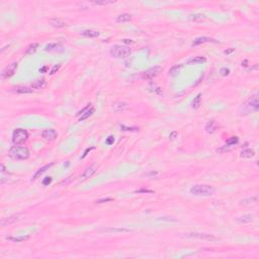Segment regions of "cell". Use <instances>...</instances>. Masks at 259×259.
<instances>
[{
  "instance_id": "37",
  "label": "cell",
  "mask_w": 259,
  "mask_h": 259,
  "mask_svg": "<svg viewBox=\"0 0 259 259\" xmlns=\"http://www.w3.org/2000/svg\"><path fill=\"white\" fill-rule=\"evenodd\" d=\"M113 143H115V137H113V136H109V137L106 139V141H105V144L108 145V146H109V145H113Z\"/></svg>"
},
{
  "instance_id": "11",
  "label": "cell",
  "mask_w": 259,
  "mask_h": 259,
  "mask_svg": "<svg viewBox=\"0 0 259 259\" xmlns=\"http://www.w3.org/2000/svg\"><path fill=\"white\" fill-rule=\"evenodd\" d=\"M128 108H129V104L124 101H116L113 105V109L115 113H122V111L127 110Z\"/></svg>"
},
{
  "instance_id": "32",
  "label": "cell",
  "mask_w": 259,
  "mask_h": 259,
  "mask_svg": "<svg viewBox=\"0 0 259 259\" xmlns=\"http://www.w3.org/2000/svg\"><path fill=\"white\" fill-rule=\"evenodd\" d=\"M121 130L122 131H126V132H139V131H140V129L137 128V127H131V128H129V127L124 126V125H121Z\"/></svg>"
},
{
  "instance_id": "39",
  "label": "cell",
  "mask_w": 259,
  "mask_h": 259,
  "mask_svg": "<svg viewBox=\"0 0 259 259\" xmlns=\"http://www.w3.org/2000/svg\"><path fill=\"white\" fill-rule=\"evenodd\" d=\"M220 73H221L222 76H227V75H229L230 70H229V69H227V68H222L221 71H220Z\"/></svg>"
},
{
  "instance_id": "33",
  "label": "cell",
  "mask_w": 259,
  "mask_h": 259,
  "mask_svg": "<svg viewBox=\"0 0 259 259\" xmlns=\"http://www.w3.org/2000/svg\"><path fill=\"white\" fill-rule=\"evenodd\" d=\"M238 142H239V139L237 137H232V138H230L229 140H227L226 145H228V146H230V147H234Z\"/></svg>"
},
{
  "instance_id": "34",
  "label": "cell",
  "mask_w": 259,
  "mask_h": 259,
  "mask_svg": "<svg viewBox=\"0 0 259 259\" xmlns=\"http://www.w3.org/2000/svg\"><path fill=\"white\" fill-rule=\"evenodd\" d=\"M91 3L94 4V5H106V4L115 3V1H113V0H108V1H106V0H103V1H93V2H91Z\"/></svg>"
},
{
  "instance_id": "13",
  "label": "cell",
  "mask_w": 259,
  "mask_h": 259,
  "mask_svg": "<svg viewBox=\"0 0 259 259\" xmlns=\"http://www.w3.org/2000/svg\"><path fill=\"white\" fill-rule=\"evenodd\" d=\"M20 217H21V214H16V215L11 216V217H9V218L3 219V220L1 221V223H0V226L4 227V226H6V225L13 224V223H15L16 221H18Z\"/></svg>"
},
{
  "instance_id": "8",
  "label": "cell",
  "mask_w": 259,
  "mask_h": 259,
  "mask_svg": "<svg viewBox=\"0 0 259 259\" xmlns=\"http://www.w3.org/2000/svg\"><path fill=\"white\" fill-rule=\"evenodd\" d=\"M247 105V107L249 108V110H254V111H257L259 109V101H258V94L256 93L254 94L251 98L249 99V101L247 103H245Z\"/></svg>"
},
{
  "instance_id": "42",
  "label": "cell",
  "mask_w": 259,
  "mask_h": 259,
  "mask_svg": "<svg viewBox=\"0 0 259 259\" xmlns=\"http://www.w3.org/2000/svg\"><path fill=\"white\" fill-rule=\"evenodd\" d=\"M176 137H177V132H172L170 134V136H169V139H170V140H174Z\"/></svg>"
},
{
  "instance_id": "14",
  "label": "cell",
  "mask_w": 259,
  "mask_h": 259,
  "mask_svg": "<svg viewBox=\"0 0 259 259\" xmlns=\"http://www.w3.org/2000/svg\"><path fill=\"white\" fill-rule=\"evenodd\" d=\"M102 233H130L132 232V230L130 229H126V228H115V227H109V228H105V229L101 230Z\"/></svg>"
},
{
  "instance_id": "25",
  "label": "cell",
  "mask_w": 259,
  "mask_h": 259,
  "mask_svg": "<svg viewBox=\"0 0 259 259\" xmlns=\"http://www.w3.org/2000/svg\"><path fill=\"white\" fill-rule=\"evenodd\" d=\"M39 48V44L38 43H33L32 45H29V47L26 48V52H24V54L26 55H32L33 53L37 52V50Z\"/></svg>"
},
{
  "instance_id": "27",
  "label": "cell",
  "mask_w": 259,
  "mask_h": 259,
  "mask_svg": "<svg viewBox=\"0 0 259 259\" xmlns=\"http://www.w3.org/2000/svg\"><path fill=\"white\" fill-rule=\"evenodd\" d=\"M131 19H132V16H131L130 14H127V13H122V14L119 15L118 17H116V22H127V21H130Z\"/></svg>"
},
{
  "instance_id": "47",
  "label": "cell",
  "mask_w": 259,
  "mask_h": 259,
  "mask_svg": "<svg viewBox=\"0 0 259 259\" xmlns=\"http://www.w3.org/2000/svg\"><path fill=\"white\" fill-rule=\"evenodd\" d=\"M247 64H248V60H245L244 62H242V66L247 67V66H248V65H247Z\"/></svg>"
},
{
  "instance_id": "48",
  "label": "cell",
  "mask_w": 259,
  "mask_h": 259,
  "mask_svg": "<svg viewBox=\"0 0 259 259\" xmlns=\"http://www.w3.org/2000/svg\"><path fill=\"white\" fill-rule=\"evenodd\" d=\"M5 170H6V169H5V166L3 165V164H1V172L2 173H4Z\"/></svg>"
},
{
  "instance_id": "20",
  "label": "cell",
  "mask_w": 259,
  "mask_h": 259,
  "mask_svg": "<svg viewBox=\"0 0 259 259\" xmlns=\"http://www.w3.org/2000/svg\"><path fill=\"white\" fill-rule=\"evenodd\" d=\"M55 163H51V164H48V165H46V166H44V167H42V168H40L39 169V170L35 172V174L33 175V177H32V180H35L37 179V178H39L41 176L42 174L43 173H45V172H46L47 170H48L49 168H51V167L54 165Z\"/></svg>"
},
{
  "instance_id": "18",
  "label": "cell",
  "mask_w": 259,
  "mask_h": 259,
  "mask_svg": "<svg viewBox=\"0 0 259 259\" xmlns=\"http://www.w3.org/2000/svg\"><path fill=\"white\" fill-rule=\"evenodd\" d=\"M80 35L86 38H96V37H99L100 32H97V30H93V29H86L80 32Z\"/></svg>"
},
{
  "instance_id": "21",
  "label": "cell",
  "mask_w": 259,
  "mask_h": 259,
  "mask_svg": "<svg viewBox=\"0 0 259 259\" xmlns=\"http://www.w3.org/2000/svg\"><path fill=\"white\" fill-rule=\"evenodd\" d=\"M207 62V58L204 57V56H197V57H193L191 58L190 60L187 61L188 64H202V63H205Z\"/></svg>"
},
{
  "instance_id": "16",
  "label": "cell",
  "mask_w": 259,
  "mask_h": 259,
  "mask_svg": "<svg viewBox=\"0 0 259 259\" xmlns=\"http://www.w3.org/2000/svg\"><path fill=\"white\" fill-rule=\"evenodd\" d=\"M95 171H96V167L95 166H89V167H87V168L85 169L84 172L82 173L81 178H82V179H86V178L91 177L94 173H95Z\"/></svg>"
},
{
  "instance_id": "5",
  "label": "cell",
  "mask_w": 259,
  "mask_h": 259,
  "mask_svg": "<svg viewBox=\"0 0 259 259\" xmlns=\"http://www.w3.org/2000/svg\"><path fill=\"white\" fill-rule=\"evenodd\" d=\"M186 237L189 238H196L200 239V240L205 241H210V242H217L219 241V239L215 237L214 235H210V234H204V233H187L185 234Z\"/></svg>"
},
{
  "instance_id": "36",
  "label": "cell",
  "mask_w": 259,
  "mask_h": 259,
  "mask_svg": "<svg viewBox=\"0 0 259 259\" xmlns=\"http://www.w3.org/2000/svg\"><path fill=\"white\" fill-rule=\"evenodd\" d=\"M111 200H113V199H111V197H106V199H101L96 200V204H104V202H111Z\"/></svg>"
},
{
  "instance_id": "10",
  "label": "cell",
  "mask_w": 259,
  "mask_h": 259,
  "mask_svg": "<svg viewBox=\"0 0 259 259\" xmlns=\"http://www.w3.org/2000/svg\"><path fill=\"white\" fill-rule=\"evenodd\" d=\"M42 137L47 141H54L58 137V134L54 129H48L42 132Z\"/></svg>"
},
{
  "instance_id": "40",
  "label": "cell",
  "mask_w": 259,
  "mask_h": 259,
  "mask_svg": "<svg viewBox=\"0 0 259 259\" xmlns=\"http://www.w3.org/2000/svg\"><path fill=\"white\" fill-rule=\"evenodd\" d=\"M52 177H46L45 178V179L43 180V184L44 185H49V184H51V182H52Z\"/></svg>"
},
{
  "instance_id": "46",
  "label": "cell",
  "mask_w": 259,
  "mask_h": 259,
  "mask_svg": "<svg viewBox=\"0 0 259 259\" xmlns=\"http://www.w3.org/2000/svg\"><path fill=\"white\" fill-rule=\"evenodd\" d=\"M122 42H124V43H127V44H133L132 40H126V39H125V40H122Z\"/></svg>"
},
{
  "instance_id": "45",
  "label": "cell",
  "mask_w": 259,
  "mask_h": 259,
  "mask_svg": "<svg viewBox=\"0 0 259 259\" xmlns=\"http://www.w3.org/2000/svg\"><path fill=\"white\" fill-rule=\"evenodd\" d=\"M93 149H94V148H93V147H92V148H90V149H87V150H86V151H85V153H84V155H83V158H84V157H85V156H86V155H87V153H88V152H90V151H91V150H93Z\"/></svg>"
},
{
  "instance_id": "15",
  "label": "cell",
  "mask_w": 259,
  "mask_h": 259,
  "mask_svg": "<svg viewBox=\"0 0 259 259\" xmlns=\"http://www.w3.org/2000/svg\"><path fill=\"white\" fill-rule=\"evenodd\" d=\"M205 132L208 133V134H213L215 133L217 130L219 129V125L217 124L216 121H214V119H211V121H210L208 122L207 125H205Z\"/></svg>"
},
{
  "instance_id": "43",
  "label": "cell",
  "mask_w": 259,
  "mask_h": 259,
  "mask_svg": "<svg viewBox=\"0 0 259 259\" xmlns=\"http://www.w3.org/2000/svg\"><path fill=\"white\" fill-rule=\"evenodd\" d=\"M233 52H235V49L231 48L230 50H226V51L224 52V54H225V55H229V54H231V53H233Z\"/></svg>"
},
{
  "instance_id": "44",
  "label": "cell",
  "mask_w": 259,
  "mask_h": 259,
  "mask_svg": "<svg viewBox=\"0 0 259 259\" xmlns=\"http://www.w3.org/2000/svg\"><path fill=\"white\" fill-rule=\"evenodd\" d=\"M158 174V172H150V173H147V174H145L144 176H155V175H157Z\"/></svg>"
},
{
  "instance_id": "22",
  "label": "cell",
  "mask_w": 259,
  "mask_h": 259,
  "mask_svg": "<svg viewBox=\"0 0 259 259\" xmlns=\"http://www.w3.org/2000/svg\"><path fill=\"white\" fill-rule=\"evenodd\" d=\"M29 236L26 235V236H18V237H12V236H11V237H7L6 239L11 242H14V243H20V242L29 240Z\"/></svg>"
},
{
  "instance_id": "7",
  "label": "cell",
  "mask_w": 259,
  "mask_h": 259,
  "mask_svg": "<svg viewBox=\"0 0 259 259\" xmlns=\"http://www.w3.org/2000/svg\"><path fill=\"white\" fill-rule=\"evenodd\" d=\"M16 69H17V63H16V62L11 63L10 65H8L7 67H5V69L2 71L1 78H2V79H7V78L13 76L14 73H15V71H16Z\"/></svg>"
},
{
  "instance_id": "4",
  "label": "cell",
  "mask_w": 259,
  "mask_h": 259,
  "mask_svg": "<svg viewBox=\"0 0 259 259\" xmlns=\"http://www.w3.org/2000/svg\"><path fill=\"white\" fill-rule=\"evenodd\" d=\"M29 139V133L23 129H16L12 133V142L15 145L24 144Z\"/></svg>"
},
{
  "instance_id": "6",
  "label": "cell",
  "mask_w": 259,
  "mask_h": 259,
  "mask_svg": "<svg viewBox=\"0 0 259 259\" xmlns=\"http://www.w3.org/2000/svg\"><path fill=\"white\" fill-rule=\"evenodd\" d=\"M161 71H162V68H161V67L159 66L153 67V68H150L149 70L143 72L141 75V78L142 79H146V80L153 79V78L156 77L157 75H159V73H161Z\"/></svg>"
},
{
  "instance_id": "12",
  "label": "cell",
  "mask_w": 259,
  "mask_h": 259,
  "mask_svg": "<svg viewBox=\"0 0 259 259\" xmlns=\"http://www.w3.org/2000/svg\"><path fill=\"white\" fill-rule=\"evenodd\" d=\"M205 43H218V41L214 40V39H211V38H208V37H199V38H196V40L193 41V47H196V46H199V45L205 44Z\"/></svg>"
},
{
  "instance_id": "3",
  "label": "cell",
  "mask_w": 259,
  "mask_h": 259,
  "mask_svg": "<svg viewBox=\"0 0 259 259\" xmlns=\"http://www.w3.org/2000/svg\"><path fill=\"white\" fill-rule=\"evenodd\" d=\"M9 156L15 160H26L29 157V151L26 147L14 146L9 150Z\"/></svg>"
},
{
  "instance_id": "24",
  "label": "cell",
  "mask_w": 259,
  "mask_h": 259,
  "mask_svg": "<svg viewBox=\"0 0 259 259\" xmlns=\"http://www.w3.org/2000/svg\"><path fill=\"white\" fill-rule=\"evenodd\" d=\"M255 202H257V196H250V197H247V199H242L240 202V204L243 205H250L252 204H255Z\"/></svg>"
},
{
  "instance_id": "1",
  "label": "cell",
  "mask_w": 259,
  "mask_h": 259,
  "mask_svg": "<svg viewBox=\"0 0 259 259\" xmlns=\"http://www.w3.org/2000/svg\"><path fill=\"white\" fill-rule=\"evenodd\" d=\"M131 49L129 47L121 46V45H115L109 50V54L113 58L116 59H126L131 55Z\"/></svg>"
},
{
  "instance_id": "26",
  "label": "cell",
  "mask_w": 259,
  "mask_h": 259,
  "mask_svg": "<svg viewBox=\"0 0 259 259\" xmlns=\"http://www.w3.org/2000/svg\"><path fill=\"white\" fill-rule=\"evenodd\" d=\"M255 156L254 150L252 149H245L241 152V157L242 158H252Z\"/></svg>"
},
{
  "instance_id": "31",
  "label": "cell",
  "mask_w": 259,
  "mask_h": 259,
  "mask_svg": "<svg viewBox=\"0 0 259 259\" xmlns=\"http://www.w3.org/2000/svg\"><path fill=\"white\" fill-rule=\"evenodd\" d=\"M182 67H183V65H175V66H173L170 69V70H169V75H171V76H175V75H176L178 72H179V70L182 68Z\"/></svg>"
},
{
  "instance_id": "2",
  "label": "cell",
  "mask_w": 259,
  "mask_h": 259,
  "mask_svg": "<svg viewBox=\"0 0 259 259\" xmlns=\"http://www.w3.org/2000/svg\"><path fill=\"white\" fill-rule=\"evenodd\" d=\"M190 193L193 194V196H210L215 193V188L210 185L197 184L191 186Z\"/></svg>"
},
{
  "instance_id": "23",
  "label": "cell",
  "mask_w": 259,
  "mask_h": 259,
  "mask_svg": "<svg viewBox=\"0 0 259 259\" xmlns=\"http://www.w3.org/2000/svg\"><path fill=\"white\" fill-rule=\"evenodd\" d=\"M94 111H95V109H94V107H89L87 110L84 111V113H82L81 116L79 118V122H83L84 119H88L89 116H91L94 113Z\"/></svg>"
},
{
  "instance_id": "19",
  "label": "cell",
  "mask_w": 259,
  "mask_h": 259,
  "mask_svg": "<svg viewBox=\"0 0 259 259\" xmlns=\"http://www.w3.org/2000/svg\"><path fill=\"white\" fill-rule=\"evenodd\" d=\"M46 84H47L46 79L42 78V79H38V80H35V82L32 83V89H38V90H40V89H43L45 86H46Z\"/></svg>"
},
{
  "instance_id": "29",
  "label": "cell",
  "mask_w": 259,
  "mask_h": 259,
  "mask_svg": "<svg viewBox=\"0 0 259 259\" xmlns=\"http://www.w3.org/2000/svg\"><path fill=\"white\" fill-rule=\"evenodd\" d=\"M253 220V216L252 215H244L242 217H239L237 219V221L241 224H245V223H250Z\"/></svg>"
},
{
  "instance_id": "49",
  "label": "cell",
  "mask_w": 259,
  "mask_h": 259,
  "mask_svg": "<svg viewBox=\"0 0 259 259\" xmlns=\"http://www.w3.org/2000/svg\"><path fill=\"white\" fill-rule=\"evenodd\" d=\"M47 69H48V67H44L43 69H41V70H40V72H45V71L47 70Z\"/></svg>"
},
{
  "instance_id": "41",
  "label": "cell",
  "mask_w": 259,
  "mask_h": 259,
  "mask_svg": "<svg viewBox=\"0 0 259 259\" xmlns=\"http://www.w3.org/2000/svg\"><path fill=\"white\" fill-rule=\"evenodd\" d=\"M136 193H153V191L148 189H140V190H136Z\"/></svg>"
},
{
  "instance_id": "9",
  "label": "cell",
  "mask_w": 259,
  "mask_h": 259,
  "mask_svg": "<svg viewBox=\"0 0 259 259\" xmlns=\"http://www.w3.org/2000/svg\"><path fill=\"white\" fill-rule=\"evenodd\" d=\"M45 51L49 52V53H62L64 52V48L62 45L60 44H56V43H52L49 44L45 47Z\"/></svg>"
},
{
  "instance_id": "35",
  "label": "cell",
  "mask_w": 259,
  "mask_h": 259,
  "mask_svg": "<svg viewBox=\"0 0 259 259\" xmlns=\"http://www.w3.org/2000/svg\"><path fill=\"white\" fill-rule=\"evenodd\" d=\"M191 19V20L193 21H199V20H202V19H205V15L202 14H193V15H190V17H189Z\"/></svg>"
},
{
  "instance_id": "38",
  "label": "cell",
  "mask_w": 259,
  "mask_h": 259,
  "mask_svg": "<svg viewBox=\"0 0 259 259\" xmlns=\"http://www.w3.org/2000/svg\"><path fill=\"white\" fill-rule=\"evenodd\" d=\"M60 68H61V64H58V65H55V66H54V67H53V68H52V70H51V73H50V74H51V75L55 74L56 72H58V71H59V69H60Z\"/></svg>"
},
{
  "instance_id": "17",
  "label": "cell",
  "mask_w": 259,
  "mask_h": 259,
  "mask_svg": "<svg viewBox=\"0 0 259 259\" xmlns=\"http://www.w3.org/2000/svg\"><path fill=\"white\" fill-rule=\"evenodd\" d=\"M49 23L51 24L52 26L57 27V29H61V27L66 26V23L63 20H61L60 18H51L49 20Z\"/></svg>"
},
{
  "instance_id": "30",
  "label": "cell",
  "mask_w": 259,
  "mask_h": 259,
  "mask_svg": "<svg viewBox=\"0 0 259 259\" xmlns=\"http://www.w3.org/2000/svg\"><path fill=\"white\" fill-rule=\"evenodd\" d=\"M15 91L19 94H26V93H32V89L29 88V87H23V86H20V87H17L15 89Z\"/></svg>"
},
{
  "instance_id": "28",
  "label": "cell",
  "mask_w": 259,
  "mask_h": 259,
  "mask_svg": "<svg viewBox=\"0 0 259 259\" xmlns=\"http://www.w3.org/2000/svg\"><path fill=\"white\" fill-rule=\"evenodd\" d=\"M200 103H202V94L199 93L196 95V97H194L193 103H191V107H193V108H199L200 106Z\"/></svg>"
}]
</instances>
